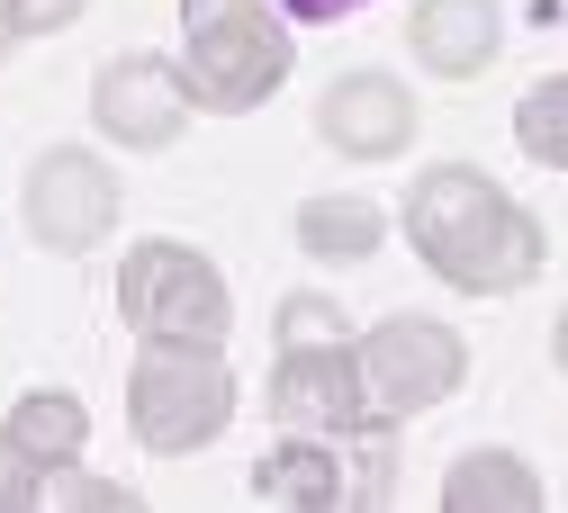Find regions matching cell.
Listing matches in <instances>:
<instances>
[{
	"mask_svg": "<svg viewBox=\"0 0 568 513\" xmlns=\"http://www.w3.org/2000/svg\"><path fill=\"white\" fill-rule=\"evenodd\" d=\"M362 379H371V406H379L388 423H406V414L443 406V397L469 379V351H460V334L434 325V316H388V325L362 334Z\"/></svg>",
	"mask_w": 568,
	"mask_h": 513,
	"instance_id": "8992f818",
	"label": "cell"
},
{
	"mask_svg": "<svg viewBox=\"0 0 568 513\" xmlns=\"http://www.w3.org/2000/svg\"><path fill=\"white\" fill-rule=\"evenodd\" d=\"M406 235H415L424 270L460 288V298H515V288L541 279V253H550L532 216L469 163H434L406 189Z\"/></svg>",
	"mask_w": 568,
	"mask_h": 513,
	"instance_id": "6da1fadb",
	"label": "cell"
},
{
	"mask_svg": "<svg viewBox=\"0 0 568 513\" xmlns=\"http://www.w3.org/2000/svg\"><path fill=\"white\" fill-rule=\"evenodd\" d=\"M19 504H45V469L19 451L10 423H0V513H19Z\"/></svg>",
	"mask_w": 568,
	"mask_h": 513,
	"instance_id": "2e32d148",
	"label": "cell"
},
{
	"mask_svg": "<svg viewBox=\"0 0 568 513\" xmlns=\"http://www.w3.org/2000/svg\"><path fill=\"white\" fill-rule=\"evenodd\" d=\"M126 414H135V442L163 460L217 442L235 414V379H226L217 342H145V360L126 379Z\"/></svg>",
	"mask_w": 568,
	"mask_h": 513,
	"instance_id": "3957f363",
	"label": "cell"
},
{
	"mask_svg": "<svg viewBox=\"0 0 568 513\" xmlns=\"http://www.w3.org/2000/svg\"><path fill=\"white\" fill-rule=\"evenodd\" d=\"M316 135L334 144V154L352 163H388L415 144V100L388 82V72H343V82H325L316 100Z\"/></svg>",
	"mask_w": 568,
	"mask_h": 513,
	"instance_id": "9c48e42d",
	"label": "cell"
},
{
	"mask_svg": "<svg viewBox=\"0 0 568 513\" xmlns=\"http://www.w3.org/2000/svg\"><path fill=\"white\" fill-rule=\"evenodd\" d=\"M443 504L452 513H541V478L515 451H469V460H452Z\"/></svg>",
	"mask_w": 568,
	"mask_h": 513,
	"instance_id": "7c38bea8",
	"label": "cell"
},
{
	"mask_svg": "<svg viewBox=\"0 0 568 513\" xmlns=\"http://www.w3.org/2000/svg\"><path fill=\"white\" fill-rule=\"evenodd\" d=\"M290 63H298V45L271 19V0H181V72H190L199 109L244 117L290 82Z\"/></svg>",
	"mask_w": 568,
	"mask_h": 513,
	"instance_id": "7a4b0ae2",
	"label": "cell"
},
{
	"mask_svg": "<svg viewBox=\"0 0 568 513\" xmlns=\"http://www.w3.org/2000/svg\"><path fill=\"white\" fill-rule=\"evenodd\" d=\"M515 144H524L532 163L568 172V72H550V82H532L515 100Z\"/></svg>",
	"mask_w": 568,
	"mask_h": 513,
	"instance_id": "9a60e30c",
	"label": "cell"
},
{
	"mask_svg": "<svg viewBox=\"0 0 568 513\" xmlns=\"http://www.w3.org/2000/svg\"><path fill=\"white\" fill-rule=\"evenodd\" d=\"M190 109H199L190 72L163 63V54H109L100 82H91V117H100L109 144H126V154H163L190 126Z\"/></svg>",
	"mask_w": 568,
	"mask_h": 513,
	"instance_id": "52a82bcc",
	"label": "cell"
},
{
	"mask_svg": "<svg viewBox=\"0 0 568 513\" xmlns=\"http://www.w3.org/2000/svg\"><path fill=\"white\" fill-rule=\"evenodd\" d=\"M298 244L316 261H362V253H379V207L371 198H307L298 207Z\"/></svg>",
	"mask_w": 568,
	"mask_h": 513,
	"instance_id": "5bb4252c",
	"label": "cell"
},
{
	"mask_svg": "<svg viewBox=\"0 0 568 513\" xmlns=\"http://www.w3.org/2000/svg\"><path fill=\"white\" fill-rule=\"evenodd\" d=\"M290 19H343V10H362V0H280Z\"/></svg>",
	"mask_w": 568,
	"mask_h": 513,
	"instance_id": "ffe728a7",
	"label": "cell"
},
{
	"mask_svg": "<svg viewBox=\"0 0 568 513\" xmlns=\"http://www.w3.org/2000/svg\"><path fill=\"white\" fill-rule=\"evenodd\" d=\"M10 432H19V451L37 469H73L91 451V414H82V397H63V388H28L10 406Z\"/></svg>",
	"mask_w": 568,
	"mask_h": 513,
	"instance_id": "4fadbf2b",
	"label": "cell"
},
{
	"mask_svg": "<svg viewBox=\"0 0 568 513\" xmlns=\"http://www.w3.org/2000/svg\"><path fill=\"white\" fill-rule=\"evenodd\" d=\"M406 45H415L424 72H443V82H469V72L496 63L506 28H496V0H415Z\"/></svg>",
	"mask_w": 568,
	"mask_h": 513,
	"instance_id": "30bf717a",
	"label": "cell"
},
{
	"mask_svg": "<svg viewBox=\"0 0 568 513\" xmlns=\"http://www.w3.org/2000/svg\"><path fill=\"white\" fill-rule=\"evenodd\" d=\"M550 360H559V379H568V316H559V334H550Z\"/></svg>",
	"mask_w": 568,
	"mask_h": 513,
	"instance_id": "7402d4cb",
	"label": "cell"
},
{
	"mask_svg": "<svg viewBox=\"0 0 568 513\" xmlns=\"http://www.w3.org/2000/svg\"><path fill=\"white\" fill-rule=\"evenodd\" d=\"M10 10L28 19V37H54V28H73V19L91 10V0H10Z\"/></svg>",
	"mask_w": 568,
	"mask_h": 513,
	"instance_id": "d6986e66",
	"label": "cell"
},
{
	"mask_svg": "<svg viewBox=\"0 0 568 513\" xmlns=\"http://www.w3.org/2000/svg\"><path fill=\"white\" fill-rule=\"evenodd\" d=\"M253 495L262 504H290V513H334L352 486H343V442L334 432H290L253 460Z\"/></svg>",
	"mask_w": 568,
	"mask_h": 513,
	"instance_id": "8fae6325",
	"label": "cell"
},
{
	"mask_svg": "<svg viewBox=\"0 0 568 513\" xmlns=\"http://www.w3.org/2000/svg\"><path fill=\"white\" fill-rule=\"evenodd\" d=\"M280 342H343V325H334L325 298H290L280 307Z\"/></svg>",
	"mask_w": 568,
	"mask_h": 513,
	"instance_id": "e0dca14e",
	"label": "cell"
},
{
	"mask_svg": "<svg viewBox=\"0 0 568 513\" xmlns=\"http://www.w3.org/2000/svg\"><path fill=\"white\" fill-rule=\"evenodd\" d=\"M271 414L290 432H379L388 414L371 406V379H362V342H280L271 360Z\"/></svg>",
	"mask_w": 568,
	"mask_h": 513,
	"instance_id": "5b68a950",
	"label": "cell"
},
{
	"mask_svg": "<svg viewBox=\"0 0 568 513\" xmlns=\"http://www.w3.org/2000/svg\"><path fill=\"white\" fill-rule=\"evenodd\" d=\"M45 495H54V504H135L126 486H109V478H73V469H45Z\"/></svg>",
	"mask_w": 568,
	"mask_h": 513,
	"instance_id": "ac0fdd59",
	"label": "cell"
},
{
	"mask_svg": "<svg viewBox=\"0 0 568 513\" xmlns=\"http://www.w3.org/2000/svg\"><path fill=\"white\" fill-rule=\"evenodd\" d=\"M19 37H28V19L10 10V0H0V63H10V45H19Z\"/></svg>",
	"mask_w": 568,
	"mask_h": 513,
	"instance_id": "44dd1931",
	"label": "cell"
},
{
	"mask_svg": "<svg viewBox=\"0 0 568 513\" xmlns=\"http://www.w3.org/2000/svg\"><path fill=\"white\" fill-rule=\"evenodd\" d=\"M118 226V172L82 144H54L28 163V235L45 253H91Z\"/></svg>",
	"mask_w": 568,
	"mask_h": 513,
	"instance_id": "ba28073f",
	"label": "cell"
},
{
	"mask_svg": "<svg viewBox=\"0 0 568 513\" xmlns=\"http://www.w3.org/2000/svg\"><path fill=\"white\" fill-rule=\"evenodd\" d=\"M118 316L145 342H226L235 298H226L217 261H199L190 244L154 235V244H135L126 270H118Z\"/></svg>",
	"mask_w": 568,
	"mask_h": 513,
	"instance_id": "277c9868",
	"label": "cell"
}]
</instances>
